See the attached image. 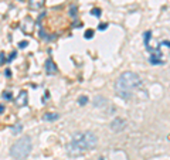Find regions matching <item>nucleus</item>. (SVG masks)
I'll return each mask as SVG.
<instances>
[{"mask_svg": "<svg viewBox=\"0 0 170 160\" xmlns=\"http://www.w3.org/2000/svg\"><path fill=\"white\" fill-rule=\"evenodd\" d=\"M98 143L95 133L92 132H82V133H75L72 140L67 146V152L69 156H81L85 152L92 150Z\"/></svg>", "mask_w": 170, "mask_h": 160, "instance_id": "nucleus-1", "label": "nucleus"}, {"mask_svg": "<svg viewBox=\"0 0 170 160\" xmlns=\"http://www.w3.org/2000/svg\"><path fill=\"white\" fill-rule=\"evenodd\" d=\"M140 84H142L140 77L136 72L126 71V72H123L116 80V82H115V91L123 99H130L133 95V91L136 88H139Z\"/></svg>", "mask_w": 170, "mask_h": 160, "instance_id": "nucleus-2", "label": "nucleus"}, {"mask_svg": "<svg viewBox=\"0 0 170 160\" xmlns=\"http://www.w3.org/2000/svg\"><path fill=\"white\" fill-rule=\"evenodd\" d=\"M31 152V139L28 136H23L11 146L10 155L17 160H24Z\"/></svg>", "mask_w": 170, "mask_h": 160, "instance_id": "nucleus-3", "label": "nucleus"}, {"mask_svg": "<svg viewBox=\"0 0 170 160\" xmlns=\"http://www.w3.org/2000/svg\"><path fill=\"white\" fill-rule=\"evenodd\" d=\"M109 128H111L113 132H122L123 129L126 128V121L122 119V118H115L111 122Z\"/></svg>", "mask_w": 170, "mask_h": 160, "instance_id": "nucleus-4", "label": "nucleus"}, {"mask_svg": "<svg viewBox=\"0 0 170 160\" xmlns=\"http://www.w3.org/2000/svg\"><path fill=\"white\" fill-rule=\"evenodd\" d=\"M27 102H28V95H27L26 91H20V94L17 95V99H16V105L17 106H26Z\"/></svg>", "mask_w": 170, "mask_h": 160, "instance_id": "nucleus-5", "label": "nucleus"}, {"mask_svg": "<svg viewBox=\"0 0 170 160\" xmlns=\"http://www.w3.org/2000/svg\"><path fill=\"white\" fill-rule=\"evenodd\" d=\"M45 72L48 75H54L58 72V68H57V65H55V63L53 60H47L45 61Z\"/></svg>", "mask_w": 170, "mask_h": 160, "instance_id": "nucleus-6", "label": "nucleus"}, {"mask_svg": "<svg viewBox=\"0 0 170 160\" xmlns=\"http://www.w3.org/2000/svg\"><path fill=\"white\" fill-rule=\"evenodd\" d=\"M45 3V0H28V7L31 10H40Z\"/></svg>", "mask_w": 170, "mask_h": 160, "instance_id": "nucleus-7", "label": "nucleus"}, {"mask_svg": "<svg viewBox=\"0 0 170 160\" xmlns=\"http://www.w3.org/2000/svg\"><path fill=\"white\" fill-rule=\"evenodd\" d=\"M23 30H24V33H30L33 30V20L28 17L26 20V23H24V26H23Z\"/></svg>", "mask_w": 170, "mask_h": 160, "instance_id": "nucleus-8", "label": "nucleus"}, {"mask_svg": "<svg viewBox=\"0 0 170 160\" xmlns=\"http://www.w3.org/2000/svg\"><path fill=\"white\" fill-rule=\"evenodd\" d=\"M60 119V115L58 113H51V112H47L44 115V121H57Z\"/></svg>", "mask_w": 170, "mask_h": 160, "instance_id": "nucleus-9", "label": "nucleus"}, {"mask_svg": "<svg viewBox=\"0 0 170 160\" xmlns=\"http://www.w3.org/2000/svg\"><path fill=\"white\" fill-rule=\"evenodd\" d=\"M21 130H23V126H21V125H19V123H17V125H14V126H11V132H13L14 135L20 133Z\"/></svg>", "mask_w": 170, "mask_h": 160, "instance_id": "nucleus-10", "label": "nucleus"}, {"mask_svg": "<svg viewBox=\"0 0 170 160\" xmlns=\"http://www.w3.org/2000/svg\"><path fill=\"white\" fill-rule=\"evenodd\" d=\"M78 103H80L81 106H84V105H86V103H88V96L81 95L80 98H78Z\"/></svg>", "mask_w": 170, "mask_h": 160, "instance_id": "nucleus-11", "label": "nucleus"}, {"mask_svg": "<svg viewBox=\"0 0 170 160\" xmlns=\"http://www.w3.org/2000/svg\"><path fill=\"white\" fill-rule=\"evenodd\" d=\"M1 96H3V99H6V101H10L11 98H13V94L10 91H4L1 94Z\"/></svg>", "mask_w": 170, "mask_h": 160, "instance_id": "nucleus-12", "label": "nucleus"}, {"mask_svg": "<svg viewBox=\"0 0 170 160\" xmlns=\"http://www.w3.org/2000/svg\"><path fill=\"white\" fill-rule=\"evenodd\" d=\"M149 63H150V64H165V61H162V60H157L156 57H152V58H149Z\"/></svg>", "mask_w": 170, "mask_h": 160, "instance_id": "nucleus-13", "label": "nucleus"}, {"mask_svg": "<svg viewBox=\"0 0 170 160\" xmlns=\"http://www.w3.org/2000/svg\"><path fill=\"white\" fill-rule=\"evenodd\" d=\"M149 38H150V31H146L145 33V45L149 47Z\"/></svg>", "mask_w": 170, "mask_h": 160, "instance_id": "nucleus-14", "label": "nucleus"}, {"mask_svg": "<svg viewBox=\"0 0 170 160\" xmlns=\"http://www.w3.org/2000/svg\"><path fill=\"white\" fill-rule=\"evenodd\" d=\"M84 36H85V38H88V40H89V38L94 37V31H92V30H86Z\"/></svg>", "mask_w": 170, "mask_h": 160, "instance_id": "nucleus-15", "label": "nucleus"}, {"mask_svg": "<svg viewBox=\"0 0 170 160\" xmlns=\"http://www.w3.org/2000/svg\"><path fill=\"white\" fill-rule=\"evenodd\" d=\"M91 14H92V16L99 17V16H101V10H99V9H94V10L91 11Z\"/></svg>", "mask_w": 170, "mask_h": 160, "instance_id": "nucleus-16", "label": "nucleus"}, {"mask_svg": "<svg viewBox=\"0 0 170 160\" xmlns=\"http://www.w3.org/2000/svg\"><path fill=\"white\" fill-rule=\"evenodd\" d=\"M69 14H71V16H77V7H75V6H71V9H69Z\"/></svg>", "mask_w": 170, "mask_h": 160, "instance_id": "nucleus-17", "label": "nucleus"}, {"mask_svg": "<svg viewBox=\"0 0 170 160\" xmlns=\"http://www.w3.org/2000/svg\"><path fill=\"white\" fill-rule=\"evenodd\" d=\"M16 51H13V53H11L10 54V57H9V60H7V61H9V63H10V61H13V60H14V58H16Z\"/></svg>", "mask_w": 170, "mask_h": 160, "instance_id": "nucleus-18", "label": "nucleus"}, {"mask_svg": "<svg viewBox=\"0 0 170 160\" xmlns=\"http://www.w3.org/2000/svg\"><path fill=\"white\" fill-rule=\"evenodd\" d=\"M27 45H28L27 41H20V43H19V47H20V48H26Z\"/></svg>", "mask_w": 170, "mask_h": 160, "instance_id": "nucleus-19", "label": "nucleus"}, {"mask_svg": "<svg viewBox=\"0 0 170 160\" xmlns=\"http://www.w3.org/2000/svg\"><path fill=\"white\" fill-rule=\"evenodd\" d=\"M4 63V53H0V65Z\"/></svg>", "mask_w": 170, "mask_h": 160, "instance_id": "nucleus-20", "label": "nucleus"}, {"mask_svg": "<svg viewBox=\"0 0 170 160\" xmlns=\"http://www.w3.org/2000/svg\"><path fill=\"white\" fill-rule=\"evenodd\" d=\"M98 28H99V30H105V28H108V23H106V24H101Z\"/></svg>", "mask_w": 170, "mask_h": 160, "instance_id": "nucleus-21", "label": "nucleus"}, {"mask_svg": "<svg viewBox=\"0 0 170 160\" xmlns=\"http://www.w3.org/2000/svg\"><path fill=\"white\" fill-rule=\"evenodd\" d=\"M4 75H7V77H10V75H11L10 69H6V71H4Z\"/></svg>", "mask_w": 170, "mask_h": 160, "instance_id": "nucleus-22", "label": "nucleus"}, {"mask_svg": "<svg viewBox=\"0 0 170 160\" xmlns=\"http://www.w3.org/2000/svg\"><path fill=\"white\" fill-rule=\"evenodd\" d=\"M162 45H167V47H170V41H163Z\"/></svg>", "mask_w": 170, "mask_h": 160, "instance_id": "nucleus-23", "label": "nucleus"}, {"mask_svg": "<svg viewBox=\"0 0 170 160\" xmlns=\"http://www.w3.org/2000/svg\"><path fill=\"white\" fill-rule=\"evenodd\" d=\"M4 112V106H3V105H0V113H3Z\"/></svg>", "mask_w": 170, "mask_h": 160, "instance_id": "nucleus-24", "label": "nucleus"}, {"mask_svg": "<svg viewBox=\"0 0 170 160\" xmlns=\"http://www.w3.org/2000/svg\"><path fill=\"white\" fill-rule=\"evenodd\" d=\"M20 1H24V0H20Z\"/></svg>", "mask_w": 170, "mask_h": 160, "instance_id": "nucleus-25", "label": "nucleus"}]
</instances>
